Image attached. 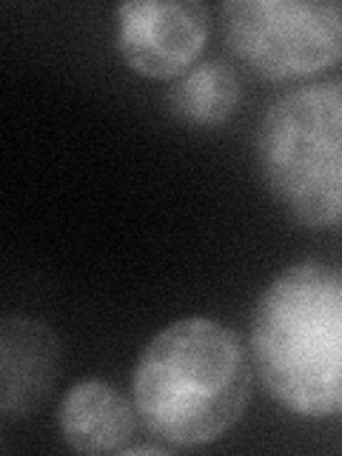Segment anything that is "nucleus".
Listing matches in <instances>:
<instances>
[{
  "label": "nucleus",
  "instance_id": "3",
  "mask_svg": "<svg viewBox=\"0 0 342 456\" xmlns=\"http://www.w3.org/2000/svg\"><path fill=\"white\" fill-rule=\"evenodd\" d=\"M256 166L271 197L308 228H342V77L294 86L256 126Z\"/></svg>",
  "mask_w": 342,
  "mask_h": 456
},
{
  "label": "nucleus",
  "instance_id": "6",
  "mask_svg": "<svg viewBox=\"0 0 342 456\" xmlns=\"http://www.w3.org/2000/svg\"><path fill=\"white\" fill-rule=\"evenodd\" d=\"M61 374V339L28 314H6L0 322V417H35Z\"/></svg>",
  "mask_w": 342,
  "mask_h": 456
},
{
  "label": "nucleus",
  "instance_id": "4",
  "mask_svg": "<svg viewBox=\"0 0 342 456\" xmlns=\"http://www.w3.org/2000/svg\"><path fill=\"white\" fill-rule=\"evenodd\" d=\"M223 40L242 66L274 83L342 63V0H225Z\"/></svg>",
  "mask_w": 342,
  "mask_h": 456
},
{
  "label": "nucleus",
  "instance_id": "8",
  "mask_svg": "<svg viewBox=\"0 0 342 456\" xmlns=\"http://www.w3.org/2000/svg\"><path fill=\"white\" fill-rule=\"evenodd\" d=\"M242 100L237 71L223 61H206L177 77L168 89V109L177 120L214 128L234 118Z\"/></svg>",
  "mask_w": 342,
  "mask_h": 456
},
{
  "label": "nucleus",
  "instance_id": "1",
  "mask_svg": "<svg viewBox=\"0 0 342 456\" xmlns=\"http://www.w3.org/2000/svg\"><path fill=\"white\" fill-rule=\"evenodd\" d=\"M251 396L246 342L211 317H183L157 331L132 374L142 428L168 448H203L242 419Z\"/></svg>",
  "mask_w": 342,
  "mask_h": 456
},
{
  "label": "nucleus",
  "instance_id": "2",
  "mask_svg": "<svg viewBox=\"0 0 342 456\" xmlns=\"http://www.w3.org/2000/svg\"><path fill=\"white\" fill-rule=\"evenodd\" d=\"M251 360L280 408L342 417V265L294 263L265 285L251 314Z\"/></svg>",
  "mask_w": 342,
  "mask_h": 456
},
{
  "label": "nucleus",
  "instance_id": "5",
  "mask_svg": "<svg viewBox=\"0 0 342 456\" xmlns=\"http://www.w3.org/2000/svg\"><path fill=\"white\" fill-rule=\"evenodd\" d=\"M211 37L200 0H132L118 6V52L140 77L177 80L194 69Z\"/></svg>",
  "mask_w": 342,
  "mask_h": 456
},
{
  "label": "nucleus",
  "instance_id": "7",
  "mask_svg": "<svg viewBox=\"0 0 342 456\" xmlns=\"http://www.w3.org/2000/svg\"><path fill=\"white\" fill-rule=\"evenodd\" d=\"M134 403L106 379H80L63 394L57 428L77 453H123L137 431Z\"/></svg>",
  "mask_w": 342,
  "mask_h": 456
}]
</instances>
